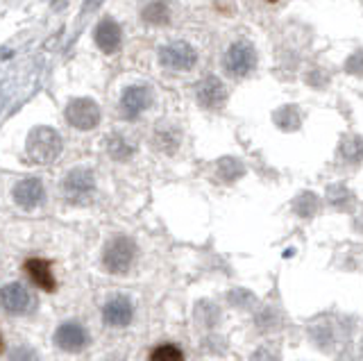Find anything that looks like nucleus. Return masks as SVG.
I'll use <instances>...</instances> for the list:
<instances>
[{
    "label": "nucleus",
    "instance_id": "obj_1",
    "mask_svg": "<svg viewBox=\"0 0 363 361\" xmlns=\"http://www.w3.org/2000/svg\"><path fill=\"white\" fill-rule=\"evenodd\" d=\"M26 150L34 164H50L62 155V137L52 128H34Z\"/></svg>",
    "mask_w": 363,
    "mask_h": 361
},
{
    "label": "nucleus",
    "instance_id": "obj_2",
    "mask_svg": "<svg viewBox=\"0 0 363 361\" xmlns=\"http://www.w3.org/2000/svg\"><path fill=\"white\" fill-rule=\"evenodd\" d=\"M255 66H257V50L252 43L245 39L234 41L223 55V69L227 75L234 77V80L250 75L255 71Z\"/></svg>",
    "mask_w": 363,
    "mask_h": 361
},
{
    "label": "nucleus",
    "instance_id": "obj_3",
    "mask_svg": "<svg viewBox=\"0 0 363 361\" xmlns=\"http://www.w3.org/2000/svg\"><path fill=\"white\" fill-rule=\"evenodd\" d=\"M136 257V245L128 236H116L111 239L105 248V255H102V264L113 275H123L128 273L130 266L134 264Z\"/></svg>",
    "mask_w": 363,
    "mask_h": 361
},
{
    "label": "nucleus",
    "instance_id": "obj_4",
    "mask_svg": "<svg viewBox=\"0 0 363 361\" xmlns=\"http://www.w3.org/2000/svg\"><path fill=\"white\" fill-rule=\"evenodd\" d=\"M159 62H162V66H166V69H173V71H191L193 66L198 64V52L196 48H191L186 41H173L162 48Z\"/></svg>",
    "mask_w": 363,
    "mask_h": 361
},
{
    "label": "nucleus",
    "instance_id": "obj_5",
    "mask_svg": "<svg viewBox=\"0 0 363 361\" xmlns=\"http://www.w3.org/2000/svg\"><path fill=\"white\" fill-rule=\"evenodd\" d=\"M66 121L77 130H94L100 123V107L89 98L71 100L66 107Z\"/></svg>",
    "mask_w": 363,
    "mask_h": 361
},
{
    "label": "nucleus",
    "instance_id": "obj_6",
    "mask_svg": "<svg viewBox=\"0 0 363 361\" xmlns=\"http://www.w3.org/2000/svg\"><path fill=\"white\" fill-rule=\"evenodd\" d=\"M0 304H3L7 313L23 316L32 309L34 300L30 296V291L23 284H18V282H9V284L0 289Z\"/></svg>",
    "mask_w": 363,
    "mask_h": 361
},
{
    "label": "nucleus",
    "instance_id": "obj_7",
    "mask_svg": "<svg viewBox=\"0 0 363 361\" xmlns=\"http://www.w3.org/2000/svg\"><path fill=\"white\" fill-rule=\"evenodd\" d=\"M150 105H152V91L143 84L125 89V94L121 98V111L128 121L139 118Z\"/></svg>",
    "mask_w": 363,
    "mask_h": 361
},
{
    "label": "nucleus",
    "instance_id": "obj_8",
    "mask_svg": "<svg viewBox=\"0 0 363 361\" xmlns=\"http://www.w3.org/2000/svg\"><path fill=\"white\" fill-rule=\"evenodd\" d=\"M55 343L62 350H66V352H79V350L86 348L89 336H86V330L82 325L75 323V321H68V323H62L60 327H57Z\"/></svg>",
    "mask_w": 363,
    "mask_h": 361
},
{
    "label": "nucleus",
    "instance_id": "obj_9",
    "mask_svg": "<svg viewBox=\"0 0 363 361\" xmlns=\"http://www.w3.org/2000/svg\"><path fill=\"white\" fill-rule=\"evenodd\" d=\"M94 173L86 171V168H75L66 175L64 179V194L68 200H86L91 194H94Z\"/></svg>",
    "mask_w": 363,
    "mask_h": 361
},
{
    "label": "nucleus",
    "instance_id": "obj_10",
    "mask_svg": "<svg viewBox=\"0 0 363 361\" xmlns=\"http://www.w3.org/2000/svg\"><path fill=\"white\" fill-rule=\"evenodd\" d=\"M45 198V191L41 179L37 177H28V179H21V182L14 187V200L21 209H37Z\"/></svg>",
    "mask_w": 363,
    "mask_h": 361
},
{
    "label": "nucleus",
    "instance_id": "obj_11",
    "mask_svg": "<svg viewBox=\"0 0 363 361\" xmlns=\"http://www.w3.org/2000/svg\"><path fill=\"white\" fill-rule=\"evenodd\" d=\"M23 268H26L28 277L41 291H48V293H55L57 291V279L52 275L50 262H45V259H39V257H32V259H28L26 264H23Z\"/></svg>",
    "mask_w": 363,
    "mask_h": 361
},
{
    "label": "nucleus",
    "instance_id": "obj_12",
    "mask_svg": "<svg viewBox=\"0 0 363 361\" xmlns=\"http://www.w3.org/2000/svg\"><path fill=\"white\" fill-rule=\"evenodd\" d=\"M198 100H200L202 107L218 109L225 105V100H227V89L223 87V82L218 80V77L209 75V77H204L198 87Z\"/></svg>",
    "mask_w": 363,
    "mask_h": 361
},
{
    "label": "nucleus",
    "instance_id": "obj_13",
    "mask_svg": "<svg viewBox=\"0 0 363 361\" xmlns=\"http://www.w3.org/2000/svg\"><path fill=\"white\" fill-rule=\"evenodd\" d=\"M132 316H134V307L128 298H113L105 304L102 309V321H105L109 327H125L132 323Z\"/></svg>",
    "mask_w": 363,
    "mask_h": 361
},
{
    "label": "nucleus",
    "instance_id": "obj_14",
    "mask_svg": "<svg viewBox=\"0 0 363 361\" xmlns=\"http://www.w3.org/2000/svg\"><path fill=\"white\" fill-rule=\"evenodd\" d=\"M96 43L102 52H116L121 46V28L116 21L105 18L96 28Z\"/></svg>",
    "mask_w": 363,
    "mask_h": 361
},
{
    "label": "nucleus",
    "instance_id": "obj_15",
    "mask_svg": "<svg viewBox=\"0 0 363 361\" xmlns=\"http://www.w3.org/2000/svg\"><path fill=\"white\" fill-rule=\"evenodd\" d=\"M170 18V7L164 0H152L150 5L143 9V21L150 26H164Z\"/></svg>",
    "mask_w": 363,
    "mask_h": 361
},
{
    "label": "nucleus",
    "instance_id": "obj_16",
    "mask_svg": "<svg viewBox=\"0 0 363 361\" xmlns=\"http://www.w3.org/2000/svg\"><path fill=\"white\" fill-rule=\"evenodd\" d=\"M147 361H184V352L175 343H162L147 355Z\"/></svg>",
    "mask_w": 363,
    "mask_h": 361
},
{
    "label": "nucleus",
    "instance_id": "obj_17",
    "mask_svg": "<svg viewBox=\"0 0 363 361\" xmlns=\"http://www.w3.org/2000/svg\"><path fill=\"white\" fill-rule=\"evenodd\" d=\"M109 152L113 160H128V157H132V152H134V145L125 137H121V134H113L109 139Z\"/></svg>",
    "mask_w": 363,
    "mask_h": 361
},
{
    "label": "nucleus",
    "instance_id": "obj_18",
    "mask_svg": "<svg viewBox=\"0 0 363 361\" xmlns=\"http://www.w3.org/2000/svg\"><path fill=\"white\" fill-rule=\"evenodd\" d=\"M177 134L175 132H168V130H159L157 134H155V145L162 152H173L175 148H177Z\"/></svg>",
    "mask_w": 363,
    "mask_h": 361
},
{
    "label": "nucleus",
    "instance_id": "obj_19",
    "mask_svg": "<svg viewBox=\"0 0 363 361\" xmlns=\"http://www.w3.org/2000/svg\"><path fill=\"white\" fill-rule=\"evenodd\" d=\"M11 361H39V357H37V352H34L32 348H18V350H14V355H11Z\"/></svg>",
    "mask_w": 363,
    "mask_h": 361
},
{
    "label": "nucleus",
    "instance_id": "obj_20",
    "mask_svg": "<svg viewBox=\"0 0 363 361\" xmlns=\"http://www.w3.org/2000/svg\"><path fill=\"white\" fill-rule=\"evenodd\" d=\"M5 350V341H3V336H0V352Z\"/></svg>",
    "mask_w": 363,
    "mask_h": 361
},
{
    "label": "nucleus",
    "instance_id": "obj_21",
    "mask_svg": "<svg viewBox=\"0 0 363 361\" xmlns=\"http://www.w3.org/2000/svg\"><path fill=\"white\" fill-rule=\"evenodd\" d=\"M266 3H277V0H266Z\"/></svg>",
    "mask_w": 363,
    "mask_h": 361
}]
</instances>
